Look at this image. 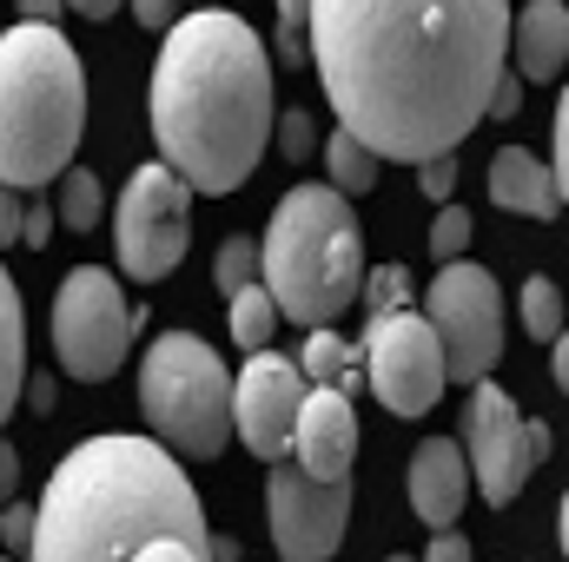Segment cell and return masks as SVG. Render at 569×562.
Listing matches in <instances>:
<instances>
[{
    "label": "cell",
    "mask_w": 569,
    "mask_h": 562,
    "mask_svg": "<svg viewBox=\"0 0 569 562\" xmlns=\"http://www.w3.org/2000/svg\"><path fill=\"white\" fill-rule=\"evenodd\" d=\"M305 60L351 140L418 165L477 133L510 60V0H311Z\"/></svg>",
    "instance_id": "cell-1"
},
{
    "label": "cell",
    "mask_w": 569,
    "mask_h": 562,
    "mask_svg": "<svg viewBox=\"0 0 569 562\" xmlns=\"http://www.w3.org/2000/svg\"><path fill=\"white\" fill-rule=\"evenodd\" d=\"M199 490L152 436H87L33 503L27 562H206Z\"/></svg>",
    "instance_id": "cell-2"
},
{
    "label": "cell",
    "mask_w": 569,
    "mask_h": 562,
    "mask_svg": "<svg viewBox=\"0 0 569 562\" xmlns=\"http://www.w3.org/2000/svg\"><path fill=\"white\" fill-rule=\"evenodd\" d=\"M152 140L192 192H239L272 145V53L219 7L186 13L152 60Z\"/></svg>",
    "instance_id": "cell-3"
},
{
    "label": "cell",
    "mask_w": 569,
    "mask_h": 562,
    "mask_svg": "<svg viewBox=\"0 0 569 562\" xmlns=\"http://www.w3.org/2000/svg\"><path fill=\"white\" fill-rule=\"evenodd\" d=\"M87 133V67L47 27L20 20L0 33V185L40 192L67 172Z\"/></svg>",
    "instance_id": "cell-4"
},
{
    "label": "cell",
    "mask_w": 569,
    "mask_h": 562,
    "mask_svg": "<svg viewBox=\"0 0 569 562\" xmlns=\"http://www.w3.org/2000/svg\"><path fill=\"white\" fill-rule=\"evenodd\" d=\"M259 284L272 291L279 318L291 324H331L338 311H351L358 284H365V232L351 199L325 179L291 185L259 239Z\"/></svg>",
    "instance_id": "cell-5"
},
{
    "label": "cell",
    "mask_w": 569,
    "mask_h": 562,
    "mask_svg": "<svg viewBox=\"0 0 569 562\" xmlns=\"http://www.w3.org/2000/svg\"><path fill=\"white\" fill-rule=\"evenodd\" d=\"M140 411L152 423V443L206 463L232 436V371L219 364V351L206 338L166 331V338H152L140 364Z\"/></svg>",
    "instance_id": "cell-6"
},
{
    "label": "cell",
    "mask_w": 569,
    "mask_h": 562,
    "mask_svg": "<svg viewBox=\"0 0 569 562\" xmlns=\"http://www.w3.org/2000/svg\"><path fill=\"white\" fill-rule=\"evenodd\" d=\"M133 331H140V311L120 298L113 272L80 265L53 291V351H60V371L73 384H107L127 364Z\"/></svg>",
    "instance_id": "cell-7"
},
{
    "label": "cell",
    "mask_w": 569,
    "mask_h": 562,
    "mask_svg": "<svg viewBox=\"0 0 569 562\" xmlns=\"http://www.w3.org/2000/svg\"><path fill=\"white\" fill-rule=\"evenodd\" d=\"M543 456H550V430L523 418L503 384L477 378L470 411H463V463H470V483L483 490V503H497V510L517 503Z\"/></svg>",
    "instance_id": "cell-8"
},
{
    "label": "cell",
    "mask_w": 569,
    "mask_h": 562,
    "mask_svg": "<svg viewBox=\"0 0 569 562\" xmlns=\"http://www.w3.org/2000/svg\"><path fill=\"white\" fill-rule=\"evenodd\" d=\"M430 331L443 344V378L450 384H477L490 378V364L503 358V291L483 265L470 259H443V272L430 284Z\"/></svg>",
    "instance_id": "cell-9"
},
{
    "label": "cell",
    "mask_w": 569,
    "mask_h": 562,
    "mask_svg": "<svg viewBox=\"0 0 569 562\" xmlns=\"http://www.w3.org/2000/svg\"><path fill=\"white\" fill-rule=\"evenodd\" d=\"M192 245V185L172 165H140L120 192V272L159 284Z\"/></svg>",
    "instance_id": "cell-10"
},
{
    "label": "cell",
    "mask_w": 569,
    "mask_h": 562,
    "mask_svg": "<svg viewBox=\"0 0 569 562\" xmlns=\"http://www.w3.org/2000/svg\"><path fill=\"white\" fill-rule=\"evenodd\" d=\"M365 384L385 398V411L391 418H425L430 404L443 398V344H437V331H430L425 311H385V318H371V331H365Z\"/></svg>",
    "instance_id": "cell-11"
},
{
    "label": "cell",
    "mask_w": 569,
    "mask_h": 562,
    "mask_svg": "<svg viewBox=\"0 0 569 562\" xmlns=\"http://www.w3.org/2000/svg\"><path fill=\"white\" fill-rule=\"evenodd\" d=\"M266 516L284 562H331L351 523V476H305L291 456L266 476Z\"/></svg>",
    "instance_id": "cell-12"
},
{
    "label": "cell",
    "mask_w": 569,
    "mask_h": 562,
    "mask_svg": "<svg viewBox=\"0 0 569 562\" xmlns=\"http://www.w3.org/2000/svg\"><path fill=\"white\" fill-rule=\"evenodd\" d=\"M246 358L252 364L232 378V430L259 463H279L291 450V418L305 404V371H298V358H279L272 344L246 351Z\"/></svg>",
    "instance_id": "cell-13"
},
{
    "label": "cell",
    "mask_w": 569,
    "mask_h": 562,
    "mask_svg": "<svg viewBox=\"0 0 569 562\" xmlns=\"http://www.w3.org/2000/svg\"><path fill=\"white\" fill-rule=\"evenodd\" d=\"M305 476H351L358 463V411L345 384H305V404L291 418V450Z\"/></svg>",
    "instance_id": "cell-14"
},
{
    "label": "cell",
    "mask_w": 569,
    "mask_h": 562,
    "mask_svg": "<svg viewBox=\"0 0 569 562\" xmlns=\"http://www.w3.org/2000/svg\"><path fill=\"white\" fill-rule=\"evenodd\" d=\"M463 503H470V463H463V443H450V436H425V443L411 450V510H418V523L450 530V523L463 516Z\"/></svg>",
    "instance_id": "cell-15"
},
{
    "label": "cell",
    "mask_w": 569,
    "mask_h": 562,
    "mask_svg": "<svg viewBox=\"0 0 569 562\" xmlns=\"http://www.w3.org/2000/svg\"><path fill=\"white\" fill-rule=\"evenodd\" d=\"M490 205H503L517 219H557L563 212V185L530 145H503L490 159Z\"/></svg>",
    "instance_id": "cell-16"
},
{
    "label": "cell",
    "mask_w": 569,
    "mask_h": 562,
    "mask_svg": "<svg viewBox=\"0 0 569 562\" xmlns=\"http://www.w3.org/2000/svg\"><path fill=\"white\" fill-rule=\"evenodd\" d=\"M510 53L523 80H557L569 60V7L563 0H530L523 13H510Z\"/></svg>",
    "instance_id": "cell-17"
},
{
    "label": "cell",
    "mask_w": 569,
    "mask_h": 562,
    "mask_svg": "<svg viewBox=\"0 0 569 562\" xmlns=\"http://www.w3.org/2000/svg\"><path fill=\"white\" fill-rule=\"evenodd\" d=\"M20 384H27V318H20V291L0 265V423L13 418Z\"/></svg>",
    "instance_id": "cell-18"
},
{
    "label": "cell",
    "mask_w": 569,
    "mask_h": 562,
    "mask_svg": "<svg viewBox=\"0 0 569 562\" xmlns=\"http://www.w3.org/2000/svg\"><path fill=\"white\" fill-rule=\"evenodd\" d=\"M226 304H232V344H239V351H266V344L279 338V304H272V291L259 279L239 284Z\"/></svg>",
    "instance_id": "cell-19"
},
{
    "label": "cell",
    "mask_w": 569,
    "mask_h": 562,
    "mask_svg": "<svg viewBox=\"0 0 569 562\" xmlns=\"http://www.w3.org/2000/svg\"><path fill=\"white\" fill-rule=\"evenodd\" d=\"M53 185H60V199H53V225H67V232H93V225H100V205H107L100 172L73 165V172H60Z\"/></svg>",
    "instance_id": "cell-20"
},
{
    "label": "cell",
    "mask_w": 569,
    "mask_h": 562,
    "mask_svg": "<svg viewBox=\"0 0 569 562\" xmlns=\"http://www.w3.org/2000/svg\"><path fill=\"white\" fill-rule=\"evenodd\" d=\"M325 165H331V185H338L345 199H358V192H371V185H378V165H385V159H378L365 140H351V133L338 127L331 145H325Z\"/></svg>",
    "instance_id": "cell-21"
},
{
    "label": "cell",
    "mask_w": 569,
    "mask_h": 562,
    "mask_svg": "<svg viewBox=\"0 0 569 562\" xmlns=\"http://www.w3.org/2000/svg\"><path fill=\"white\" fill-rule=\"evenodd\" d=\"M298 371H305V384H345V371H351V344H345L338 331L311 324V338H305V351H298Z\"/></svg>",
    "instance_id": "cell-22"
},
{
    "label": "cell",
    "mask_w": 569,
    "mask_h": 562,
    "mask_svg": "<svg viewBox=\"0 0 569 562\" xmlns=\"http://www.w3.org/2000/svg\"><path fill=\"white\" fill-rule=\"evenodd\" d=\"M523 331L543 344V338H563V291L550 279H530L523 284Z\"/></svg>",
    "instance_id": "cell-23"
},
{
    "label": "cell",
    "mask_w": 569,
    "mask_h": 562,
    "mask_svg": "<svg viewBox=\"0 0 569 562\" xmlns=\"http://www.w3.org/2000/svg\"><path fill=\"white\" fill-rule=\"evenodd\" d=\"M252 279H259V239H226L219 259H212V284L232 298L239 284H252Z\"/></svg>",
    "instance_id": "cell-24"
},
{
    "label": "cell",
    "mask_w": 569,
    "mask_h": 562,
    "mask_svg": "<svg viewBox=\"0 0 569 562\" xmlns=\"http://www.w3.org/2000/svg\"><path fill=\"white\" fill-rule=\"evenodd\" d=\"M470 232H477V225H470V212L443 199V205H437V219H430V252H437V259H463V252H470Z\"/></svg>",
    "instance_id": "cell-25"
},
{
    "label": "cell",
    "mask_w": 569,
    "mask_h": 562,
    "mask_svg": "<svg viewBox=\"0 0 569 562\" xmlns=\"http://www.w3.org/2000/svg\"><path fill=\"white\" fill-rule=\"evenodd\" d=\"M305 20H311V0H279V67L284 73L311 67L305 60Z\"/></svg>",
    "instance_id": "cell-26"
},
{
    "label": "cell",
    "mask_w": 569,
    "mask_h": 562,
    "mask_svg": "<svg viewBox=\"0 0 569 562\" xmlns=\"http://www.w3.org/2000/svg\"><path fill=\"white\" fill-rule=\"evenodd\" d=\"M358 291H365L371 318H385V311H398V304L411 298V272H405V265H385V272H371V279L358 284Z\"/></svg>",
    "instance_id": "cell-27"
},
{
    "label": "cell",
    "mask_w": 569,
    "mask_h": 562,
    "mask_svg": "<svg viewBox=\"0 0 569 562\" xmlns=\"http://www.w3.org/2000/svg\"><path fill=\"white\" fill-rule=\"evenodd\" d=\"M418 185H425L430 205H443V199L457 192V159H450V152H430V159H418Z\"/></svg>",
    "instance_id": "cell-28"
},
{
    "label": "cell",
    "mask_w": 569,
    "mask_h": 562,
    "mask_svg": "<svg viewBox=\"0 0 569 562\" xmlns=\"http://www.w3.org/2000/svg\"><path fill=\"white\" fill-rule=\"evenodd\" d=\"M279 127V152L284 159H311L318 152V127H311V113H284V120H272Z\"/></svg>",
    "instance_id": "cell-29"
},
{
    "label": "cell",
    "mask_w": 569,
    "mask_h": 562,
    "mask_svg": "<svg viewBox=\"0 0 569 562\" xmlns=\"http://www.w3.org/2000/svg\"><path fill=\"white\" fill-rule=\"evenodd\" d=\"M483 113H490V120H517V113H523V73H510V67H503V73L490 80Z\"/></svg>",
    "instance_id": "cell-30"
},
{
    "label": "cell",
    "mask_w": 569,
    "mask_h": 562,
    "mask_svg": "<svg viewBox=\"0 0 569 562\" xmlns=\"http://www.w3.org/2000/svg\"><path fill=\"white\" fill-rule=\"evenodd\" d=\"M27 536H33V510L7 496V503H0V550H7V556H27Z\"/></svg>",
    "instance_id": "cell-31"
},
{
    "label": "cell",
    "mask_w": 569,
    "mask_h": 562,
    "mask_svg": "<svg viewBox=\"0 0 569 562\" xmlns=\"http://www.w3.org/2000/svg\"><path fill=\"white\" fill-rule=\"evenodd\" d=\"M53 239V205H20V245H47Z\"/></svg>",
    "instance_id": "cell-32"
},
{
    "label": "cell",
    "mask_w": 569,
    "mask_h": 562,
    "mask_svg": "<svg viewBox=\"0 0 569 562\" xmlns=\"http://www.w3.org/2000/svg\"><path fill=\"white\" fill-rule=\"evenodd\" d=\"M418 562H470V543L457 530H430V550Z\"/></svg>",
    "instance_id": "cell-33"
},
{
    "label": "cell",
    "mask_w": 569,
    "mask_h": 562,
    "mask_svg": "<svg viewBox=\"0 0 569 562\" xmlns=\"http://www.w3.org/2000/svg\"><path fill=\"white\" fill-rule=\"evenodd\" d=\"M7 245H20V192L13 185H0V252Z\"/></svg>",
    "instance_id": "cell-34"
},
{
    "label": "cell",
    "mask_w": 569,
    "mask_h": 562,
    "mask_svg": "<svg viewBox=\"0 0 569 562\" xmlns=\"http://www.w3.org/2000/svg\"><path fill=\"white\" fill-rule=\"evenodd\" d=\"M550 172L557 185H569V113H557V133H550Z\"/></svg>",
    "instance_id": "cell-35"
},
{
    "label": "cell",
    "mask_w": 569,
    "mask_h": 562,
    "mask_svg": "<svg viewBox=\"0 0 569 562\" xmlns=\"http://www.w3.org/2000/svg\"><path fill=\"white\" fill-rule=\"evenodd\" d=\"M172 7L179 0H133V20H140L146 33H159V27H172Z\"/></svg>",
    "instance_id": "cell-36"
},
{
    "label": "cell",
    "mask_w": 569,
    "mask_h": 562,
    "mask_svg": "<svg viewBox=\"0 0 569 562\" xmlns=\"http://www.w3.org/2000/svg\"><path fill=\"white\" fill-rule=\"evenodd\" d=\"M13 490H20V450H13V443L0 436V503H7Z\"/></svg>",
    "instance_id": "cell-37"
},
{
    "label": "cell",
    "mask_w": 569,
    "mask_h": 562,
    "mask_svg": "<svg viewBox=\"0 0 569 562\" xmlns=\"http://www.w3.org/2000/svg\"><path fill=\"white\" fill-rule=\"evenodd\" d=\"M20 398H27L33 411H53V378H33V384H20Z\"/></svg>",
    "instance_id": "cell-38"
},
{
    "label": "cell",
    "mask_w": 569,
    "mask_h": 562,
    "mask_svg": "<svg viewBox=\"0 0 569 562\" xmlns=\"http://www.w3.org/2000/svg\"><path fill=\"white\" fill-rule=\"evenodd\" d=\"M67 7H73L80 20H113V13H120V0H67Z\"/></svg>",
    "instance_id": "cell-39"
},
{
    "label": "cell",
    "mask_w": 569,
    "mask_h": 562,
    "mask_svg": "<svg viewBox=\"0 0 569 562\" xmlns=\"http://www.w3.org/2000/svg\"><path fill=\"white\" fill-rule=\"evenodd\" d=\"M60 7H67V0H20V13H27V20H47V27L60 20Z\"/></svg>",
    "instance_id": "cell-40"
},
{
    "label": "cell",
    "mask_w": 569,
    "mask_h": 562,
    "mask_svg": "<svg viewBox=\"0 0 569 562\" xmlns=\"http://www.w3.org/2000/svg\"><path fill=\"white\" fill-rule=\"evenodd\" d=\"M206 562H239V543H232V536H212V543H206Z\"/></svg>",
    "instance_id": "cell-41"
},
{
    "label": "cell",
    "mask_w": 569,
    "mask_h": 562,
    "mask_svg": "<svg viewBox=\"0 0 569 562\" xmlns=\"http://www.w3.org/2000/svg\"><path fill=\"white\" fill-rule=\"evenodd\" d=\"M385 562H418V556H385Z\"/></svg>",
    "instance_id": "cell-42"
},
{
    "label": "cell",
    "mask_w": 569,
    "mask_h": 562,
    "mask_svg": "<svg viewBox=\"0 0 569 562\" xmlns=\"http://www.w3.org/2000/svg\"><path fill=\"white\" fill-rule=\"evenodd\" d=\"M0 562H13V556H0Z\"/></svg>",
    "instance_id": "cell-43"
}]
</instances>
